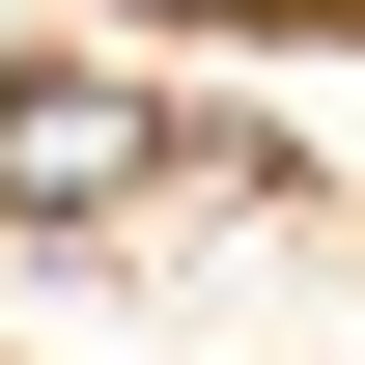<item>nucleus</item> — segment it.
Listing matches in <instances>:
<instances>
[{"label": "nucleus", "mask_w": 365, "mask_h": 365, "mask_svg": "<svg viewBox=\"0 0 365 365\" xmlns=\"http://www.w3.org/2000/svg\"><path fill=\"white\" fill-rule=\"evenodd\" d=\"M0 197H29V225H113V197H169V85H113V56H29V85H0Z\"/></svg>", "instance_id": "nucleus-1"}]
</instances>
